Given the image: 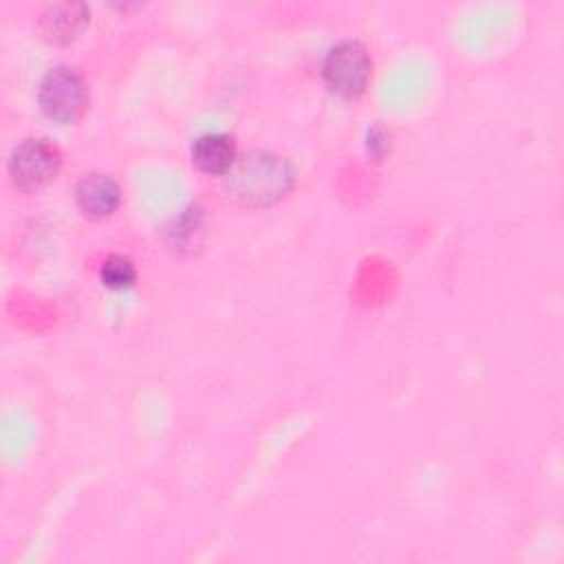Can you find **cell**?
I'll return each instance as SVG.
<instances>
[{
  "label": "cell",
  "mask_w": 564,
  "mask_h": 564,
  "mask_svg": "<svg viewBox=\"0 0 564 564\" xmlns=\"http://www.w3.org/2000/svg\"><path fill=\"white\" fill-rule=\"evenodd\" d=\"M295 185V170L289 159L271 150L238 154L223 174L227 198L242 207H269L282 200Z\"/></svg>",
  "instance_id": "6da1fadb"
},
{
  "label": "cell",
  "mask_w": 564,
  "mask_h": 564,
  "mask_svg": "<svg viewBox=\"0 0 564 564\" xmlns=\"http://www.w3.org/2000/svg\"><path fill=\"white\" fill-rule=\"evenodd\" d=\"M37 104L46 119L62 126L75 123L88 108V84L75 66L55 64L40 79Z\"/></svg>",
  "instance_id": "7a4b0ae2"
},
{
  "label": "cell",
  "mask_w": 564,
  "mask_h": 564,
  "mask_svg": "<svg viewBox=\"0 0 564 564\" xmlns=\"http://www.w3.org/2000/svg\"><path fill=\"white\" fill-rule=\"evenodd\" d=\"M372 75V59L364 42L355 37L337 40L322 59V77L330 93L341 99H357Z\"/></svg>",
  "instance_id": "3957f363"
},
{
  "label": "cell",
  "mask_w": 564,
  "mask_h": 564,
  "mask_svg": "<svg viewBox=\"0 0 564 564\" xmlns=\"http://www.w3.org/2000/svg\"><path fill=\"white\" fill-rule=\"evenodd\" d=\"M62 167L59 148L46 137H26L18 145H13L7 172L15 187L20 189H37L51 183Z\"/></svg>",
  "instance_id": "277c9868"
},
{
  "label": "cell",
  "mask_w": 564,
  "mask_h": 564,
  "mask_svg": "<svg viewBox=\"0 0 564 564\" xmlns=\"http://www.w3.org/2000/svg\"><path fill=\"white\" fill-rule=\"evenodd\" d=\"M90 7L82 0L51 2L40 13V31L53 44L73 42L88 24Z\"/></svg>",
  "instance_id": "5b68a950"
},
{
  "label": "cell",
  "mask_w": 564,
  "mask_h": 564,
  "mask_svg": "<svg viewBox=\"0 0 564 564\" xmlns=\"http://www.w3.org/2000/svg\"><path fill=\"white\" fill-rule=\"evenodd\" d=\"M75 200L86 216L108 218L121 203V187L112 176L90 172L77 181Z\"/></svg>",
  "instance_id": "8992f818"
},
{
  "label": "cell",
  "mask_w": 564,
  "mask_h": 564,
  "mask_svg": "<svg viewBox=\"0 0 564 564\" xmlns=\"http://www.w3.org/2000/svg\"><path fill=\"white\" fill-rule=\"evenodd\" d=\"M236 156V139L229 132H203L192 141V161L205 174H225Z\"/></svg>",
  "instance_id": "52a82bcc"
},
{
  "label": "cell",
  "mask_w": 564,
  "mask_h": 564,
  "mask_svg": "<svg viewBox=\"0 0 564 564\" xmlns=\"http://www.w3.org/2000/svg\"><path fill=\"white\" fill-rule=\"evenodd\" d=\"M99 278L108 289H128L137 280V269L128 256L110 253L99 267Z\"/></svg>",
  "instance_id": "ba28073f"
},
{
  "label": "cell",
  "mask_w": 564,
  "mask_h": 564,
  "mask_svg": "<svg viewBox=\"0 0 564 564\" xmlns=\"http://www.w3.org/2000/svg\"><path fill=\"white\" fill-rule=\"evenodd\" d=\"M203 231V209L198 205H189L185 209V214L176 220L174 229H170L172 234V245H176L178 249L183 247H192L198 245V234Z\"/></svg>",
  "instance_id": "9c48e42d"
},
{
  "label": "cell",
  "mask_w": 564,
  "mask_h": 564,
  "mask_svg": "<svg viewBox=\"0 0 564 564\" xmlns=\"http://www.w3.org/2000/svg\"><path fill=\"white\" fill-rule=\"evenodd\" d=\"M366 145H368V152L372 154V159L375 161H381L383 156H386V152L390 150V130H386L383 126H372L370 130H368V141H366Z\"/></svg>",
  "instance_id": "30bf717a"
}]
</instances>
